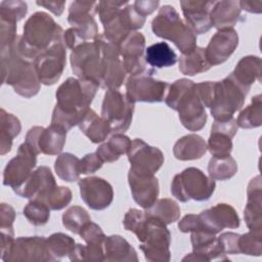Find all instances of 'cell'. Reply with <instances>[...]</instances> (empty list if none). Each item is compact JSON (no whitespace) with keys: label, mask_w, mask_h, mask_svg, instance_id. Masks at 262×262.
Wrapping results in <instances>:
<instances>
[{"label":"cell","mask_w":262,"mask_h":262,"mask_svg":"<svg viewBox=\"0 0 262 262\" xmlns=\"http://www.w3.org/2000/svg\"><path fill=\"white\" fill-rule=\"evenodd\" d=\"M99 88L94 81L82 78H68L56 90V105L53 108L51 124L69 131L78 125L90 108Z\"/></svg>","instance_id":"cell-1"},{"label":"cell","mask_w":262,"mask_h":262,"mask_svg":"<svg viewBox=\"0 0 262 262\" xmlns=\"http://www.w3.org/2000/svg\"><path fill=\"white\" fill-rule=\"evenodd\" d=\"M63 33L62 28L48 13L37 11L25 23L24 33L17 39V46L28 60L34 61L54 42L63 40Z\"/></svg>","instance_id":"cell-2"},{"label":"cell","mask_w":262,"mask_h":262,"mask_svg":"<svg viewBox=\"0 0 262 262\" xmlns=\"http://www.w3.org/2000/svg\"><path fill=\"white\" fill-rule=\"evenodd\" d=\"M151 30L156 36L173 42L182 54L189 53L196 47V35L171 5H164L159 9L151 21Z\"/></svg>","instance_id":"cell-3"},{"label":"cell","mask_w":262,"mask_h":262,"mask_svg":"<svg viewBox=\"0 0 262 262\" xmlns=\"http://www.w3.org/2000/svg\"><path fill=\"white\" fill-rule=\"evenodd\" d=\"M215 187L214 179L208 177L199 168L188 167L174 176L171 183V193L182 203L189 200L204 202L211 198Z\"/></svg>","instance_id":"cell-4"},{"label":"cell","mask_w":262,"mask_h":262,"mask_svg":"<svg viewBox=\"0 0 262 262\" xmlns=\"http://www.w3.org/2000/svg\"><path fill=\"white\" fill-rule=\"evenodd\" d=\"M135 235L140 242V250L147 261H170L171 233L165 223L146 216L142 227Z\"/></svg>","instance_id":"cell-5"},{"label":"cell","mask_w":262,"mask_h":262,"mask_svg":"<svg viewBox=\"0 0 262 262\" xmlns=\"http://www.w3.org/2000/svg\"><path fill=\"white\" fill-rule=\"evenodd\" d=\"M250 90L241 86L230 74L222 81H215L210 112L215 121H227L242 108Z\"/></svg>","instance_id":"cell-6"},{"label":"cell","mask_w":262,"mask_h":262,"mask_svg":"<svg viewBox=\"0 0 262 262\" xmlns=\"http://www.w3.org/2000/svg\"><path fill=\"white\" fill-rule=\"evenodd\" d=\"M70 61L72 71L78 78L94 81L100 87L102 51L99 35L93 41L84 42L72 50Z\"/></svg>","instance_id":"cell-7"},{"label":"cell","mask_w":262,"mask_h":262,"mask_svg":"<svg viewBox=\"0 0 262 262\" xmlns=\"http://www.w3.org/2000/svg\"><path fill=\"white\" fill-rule=\"evenodd\" d=\"M134 103L118 89H107L101 104V118L111 126L112 131H127L131 125Z\"/></svg>","instance_id":"cell-8"},{"label":"cell","mask_w":262,"mask_h":262,"mask_svg":"<svg viewBox=\"0 0 262 262\" xmlns=\"http://www.w3.org/2000/svg\"><path fill=\"white\" fill-rule=\"evenodd\" d=\"M123 66L130 76H152L156 70L149 67L144 57L145 38L140 32L129 33L118 45Z\"/></svg>","instance_id":"cell-9"},{"label":"cell","mask_w":262,"mask_h":262,"mask_svg":"<svg viewBox=\"0 0 262 262\" xmlns=\"http://www.w3.org/2000/svg\"><path fill=\"white\" fill-rule=\"evenodd\" d=\"M67 62V47L63 40L54 42L51 46L41 52L34 64L41 84L53 85L61 77Z\"/></svg>","instance_id":"cell-10"},{"label":"cell","mask_w":262,"mask_h":262,"mask_svg":"<svg viewBox=\"0 0 262 262\" xmlns=\"http://www.w3.org/2000/svg\"><path fill=\"white\" fill-rule=\"evenodd\" d=\"M37 152L26 142L18 146L17 154L12 158L3 171V185L13 190L23 185L33 173L37 163Z\"/></svg>","instance_id":"cell-11"},{"label":"cell","mask_w":262,"mask_h":262,"mask_svg":"<svg viewBox=\"0 0 262 262\" xmlns=\"http://www.w3.org/2000/svg\"><path fill=\"white\" fill-rule=\"evenodd\" d=\"M67 130L63 128L50 125L48 127L34 126L32 127L25 138V142L28 143L38 155L44 154L48 156L60 155L63 149Z\"/></svg>","instance_id":"cell-12"},{"label":"cell","mask_w":262,"mask_h":262,"mask_svg":"<svg viewBox=\"0 0 262 262\" xmlns=\"http://www.w3.org/2000/svg\"><path fill=\"white\" fill-rule=\"evenodd\" d=\"M169 86L167 82L156 80L151 76H130L126 82L125 95L133 103L162 102L166 98Z\"/></svg>","instance_id":"cell-13"},{"label":"cell","mask_w":262,"mask_h":262,"mask_svg":"<svg viewBox=\"0 0 262 262\" xmlns=\"http://www.w3.org/2000/svg\"><path fill=\"white\" fill-rule=\"evenodd\" d=\"M130 169L146 175H155L164 164V155L158 147L147 144L140 138H135L127 152Z\"/></svg>","instance_id":"cell-14"},{"label":"cell","mask_w":262,"mask_h":262,"mask_svg":"<svg viewBox=\"0 0 262 262\" xmlns=\"http://www.w3.org/2000/svg\"><path fill=\"white\" fill-rule=\"evenodd\" d=\"M102 51V71L100 87L104 89H118L122 86L126 71L120 58L118 46L107 41L103 35H99Z\"/></svg>","instance_id":"cell-15"},{"label":"cell","mask_w":262,"mask_h":262,"mask_svg":"<svg viewBox=\"0 0 262 262\" xmlns=\"http://www.w3.org/2000/svg\"><path fill=\"white\" fill-rule=\"evenodd\" d=\"M96 1H74L69 7L68 21L85 41L94 40L98 36L97 24L94 19Z\"/></svg>","instance_id":"cell-16"},{"label":"cell","mask_w":262,"mask_h":262,"mask_svg":"<svg viewBox=\"0 0 262 262\" xmlns=\"http://www.w3.org/2000/svg\"><path fill=\"white\" fill-rule=\"evenodd\" d=\"M174 111L178 112L181 124L189 131H200L206 125L207 114L195 84L180 97Z\"/></svg>","instance_id":"cell-17"},{"label":"cell","mask_w":262,"mask_h":262,"mask_svg":"<svg viewBox=\"0 0 262 262\" xmlns=\"http://www.w3.org/2000/svg\"><path fill=\"white\" fill-rule=\"evenodd\" d=\"M6 262L54 261L48 251L44 236H20L14 239Z\"/></svg>","instance_id":"cell-18"},{"label":"cell","mask_w":262,"mask_h":262,"mask_svg":"<svg viewBox=\"0 0 262 262\" xmlns=\"http://www.w3.org/2000/svg\"><path fill=\"white\" fill-rule=\"evenodd\" d=\"M78 184L81 199L90 209L101 211L112 204L114 190L106 180L100 177L91 176L80 179Z\"/></svg>","instance_id":"cell-19"},{"label":"cell","mask_w":262,"mask_h":262,"mask_svg":"<svg viewBox=\"0 0 262 262\" xmlns=\"http://www.w3.org/2000/svg\"><path fill=\"white\" fill-rule=\"evenodd\" d=\"M202 231L213 234L219 233L224 228H237L241 224L239 217L228 204L220 203L210 209H206L199 214Z\"/></svg>","instance_id":"cell-20"},{"label":"cell","mask_w":262,"mask_h":262,"mask_svg":"<svg viewBox=\"0 0 262 262\" xmlns=\"http://www.w3.org/2000/svg\"><path fill=\"white\" fill-rule=\"evenodd\" d=\"M192 253L186 255L182 261L209 262L212 260H228L222 252L218 237L206 231H192L190 235Z\"/></svg>","instance_id":"cell-21"},{"label":"cell","mask_w":262,"mask_h":262,"mask_svg":"<svg viewBox=\"0 0 262 262\" xmlns=\"http://www.w3.org/2000/svg\"><path fill=\"white\" fill-rule=\"evenodd\" d=\"M238 45V35L233 29L218 30L205 48L206 56L211 66L226 61Z\"/></svg>","instance_id":"cell-22"},{"label":"cell","mask_w":262,"mask_h":262,"mask_svg":"<svg viewBox=\"0 0 262 262\" xmlns=\"http://www.w3.org/2000/svg\"><path fill=\"white\" fill-rule=\"evenodd\" d=\"M128 182L133 200L141 208L147 209L158 200L160 187L155 175L140 174L129 169Z\"/></svg>","instance_id":"cell-23"},{"label":"cell","mask_w":262,"mask_h":262,"mask_svg":"<svg viewBox=\"0 0 262 262\" xmlns=\"http://www.w3.org/2000/svg\"><path fill=\"white\" fill-rule=\"evenodd\" d=\"M213 4L214 1H180L185 24L195 35L207 33L213 27L210 17V11Z\"/></svg>","instance_id":"cell-24"},{"label":"cell","mask_w":262,"mask_h":262,"mask_svg":"<svg viewBox=\"0 0 262 262\" xmlns=\"http://www.w3.org/2000/svg\"><path fill=\"white\" fill-rule=\"evenodd\" d=\"M55 185L56 181L51 170L46 166H40L33 171L23 185L13 191L21 198L39 200Z\"/></svg>","instance_id":"cell-25"},{"label":"cell","mask_w":262,"mask_h":262,"mask_svg":"<svg viewBox=\"0 0 262 262\" xmlns=\"http://www.w3.org/2000/svg\"><path fill=\"white\" fill-rule=\"evenodd\" d=\"M247 195L248 201L244 210L246 224L250 230H262V185L260 175L250 181Z\"/></svg>","instance_id":"cell-26"},{"label":"cell","mask_w":262,"mask_h":262,"mask_svg":"<svg viewBox=\"0 0 262 262\" xmlns=\"http://www.w3.org/2000/svg\"><path fill=\"white\" fill-rule=\"evenodd\" d=\"M241 10L238 1H214L210 11L212 26L218 30L232 29L239 20Z\"/></svg>","instance_id":"cell-27"},{"label":"cell","mask_w":262,"mask_h":262,"mask_svg":"<svg viewBox=\"0 0 262 262\" xmlns=\"http://www.w3.org/2000/svg\"><path fill=\"white\" fill-rule=\"evenodd\" d=\"M103 261L137 262L138 257L135 249L124 237L119 234H113L105 236Z\"/></svg>","instance_id":"cell-28"},{"label":"cell","mask_w":262,"mask_h":262,"mask_svg":"<svg viewBox=\"0 0 262 262\" xmlns=\"http://www.w3.org/2000/svg\"><path fill=\"white\" fill-rule=\"evenodd\" d=\"M207 151V142L198 134H187L179 138L174 146L173 154L177 160L191 161L201 159Z\"/></svg>","instance_id":"cell-29"},{"label":"cell","mask_w":262,"mask_h":262,"mask_svg":"<svg viewBox=\"0 0 262 262\" xmlns=\"http://www.w3.org/2000/svg\"><path fill=\"white\" fill-rule=\"evenodd\" d=\"M230 76L244 88L250 90L253 83L260 80L261 58L256 55H247L238 60Z\"/></svg>","instance_id":"cell-30"},{"label":"cell","mask_w":262,"mask_h":262,"mask_svg":"<svg viewBox=\"0 0 262 262\" xmlns=\"http://www.w3.org/2000/svg\"><path fill=\"white\" fill-rule=\"evenodd\" d=\"M78 126L82 133H84V135L93 143L102 142L112 132L110 124L102 119L101 116L99 117L92 108H88Z\"/></svg>","instance_id":"cell-31"},{"label":"cell","mask_w":262,"mask_h":262,"mask_svg":"<svg viewBox=\"0 0 262 262\" xmlns=\"http://www.w3.org/2000/svg\"><path fill=\"white\" fill-rule=\"evenodd\" d=\"M21 130V125L17 117L7 113L4 108L0 111V155L4 156L11 150L13 138Z\"/></svg>","instance_id":"cell-32"},{"label":"cell","mask_w":262,"mask_h":262,"mask_svg":"<svg viewBox=\"0 0 262 262\" xmlns=\"http://www.w3.org/2000/svg\"><path fill=\"white\" fill-rule=\"evenodd\" d=\"M131 142V139L125 134L115 133L106 142L97 147L96 154L100 157L103 163H113L119 160L122 155L128 152Z\"/></svg>","instance_id":"cell-33"},{"label":"cell","mask_w":262,"mask_h":262,"mask_svg":"<svg viewBox=\"0 0 262 262\" xmlns=\"http://www.w3.org/2000/svg\"><path fill=\"white\" fill-rule=\"evenodd\" d=\"M145 61L154 69L169 68L176 63L177 55L166 42H158L145 49Z\"/></svg>","instance_id":"cell-34"},{"label":"cell","mask_w":262,"mask_h":262,"mask_svg":"<svg viewBox=\"0 0 262 262\" xmlns=\"http://www.w3.org/2000/svg\"><path fill=\"white\" fill-rule=\"evenodd\" d=\"M205 48L196 46L189 53L181 54L179 59V71L186 76H194L200 73H205L211 69Z\"/></svg>","instance_id":"cell-35"},{"label":"cell","mask_w":262,"mask_h":262,"mask_svg":"<svg viewBox=\"0 0 262 262\" xmlns=\"http://www.w3.org/2000/svg\"><path fill=\"white\" fill-rule=\"evenodd\" d=\"M145 215L166 225L177 221L180 217V208L178 204L172 199H160L157 200L149 208L145 209Z\"/></svg>","instance_id":"cell-36"},{"label":"cell","mask_w":262,"mask_h":262,"mask_svg":"<svg viewBox=\"0 0 262 262\" xmlns=\"http://www.w3.org/2000/svg\"><path fill=\"white\" fill-rule=\"evenodd\" d=\"M57 176L67 182H74L80 177V159L73 154L63 152L58 155L54 163Z\"/></svg>","instance_id":"cell-37"},{"label":"cell","mask_w":262,"mask_h":262,"mask_svg":"<svg viewBox=\"0 0 262 262\" xmlns=\"http://www.w3.org/2000/svg\"><path fill=\"white\" fill-rule=\"evenodd\" d=\"M237 127L243 129L257 128L262 125V96L257 94L252 97L251 103L245 107L235 120Z\"/></svg>","instance_id":"cell-38"},{"label":"cell","mask_w":262,"mask_h":262,"mask_svg":"<svg viewBox=\"0 0 262 262\" xmlns=\"http://www.w3.org/2000/svg\"><path fill=\"white\" fill-rule=\"evenodd\" d=\"M237 172L235 160L228 156L225 158L212 157L208 164L209 176L214 180H227L232 178Z\"/></svg>","instance_id":"cell-39"},{"label":"cell","mask_w":262,"mask_h":262,"mask_svg":"<svg viewBox=\"0 0 262 262\" xmlns=\"http://www.w3.org/2000/svg\"><path fill=\"white\" fill-rule=\"evenodd\" d=\"M46 244L49 253L54 258V261L60 260L66 256L69 257L76 246L75 239L62 232L52 233L46 238Z\"/></svg>","instance_id":"cell-40"},{"label":"cell","mask_w":262,"mask_h":262,"mask_svg":"<svg viewBox=\"0 0 262 262\" xmlns=\"http://www.w3.org/2000/svg\"><path fill=\"white\" fill-rule=\"evenodd\" d=\"M90 221V215L80 206H72L62 214V225L75 234H79L82 228Z\"/></svg>","instance_id":"cell-41"},{"label":"cell","mask_w":262,"mask_h":262,"mask_svg":"<svg viewBox=\"0 0 262 262\" xmlns=\"http://www.w3.org/2000/svg\"><path fill=\"white\" fill-rule=\"evenodd\" d=\"M232 138L220 131L211 130L210 137L207 142V149L215 158H225L230 156L232 151Z\"/></svg>","instance_id":"cell-42"},{"label":"cell","mask_w":262,"mask_h":262,"mask_svg":"<svg viewBox=\"0 0 262 262\" xmlns=\"http://www.w3.org/2000/svg\"><path fill=\"white\" fill-rule=\"evenodd\" d=\"M23 214L31 224L42 226L49 221L50 208L40 200H31L24 208Z\"/></svg>","instance_id":"cell-43"},{"label":"cell","mask_w":262,"mask_h":262,"mask_svg":"<svg viewBox=\"0 0 262 262\" xmlns=\"http://www.w3.org/2000/svg\"><path fill=\"white\" fill-rule=\"evenodd\" d=\"M72 196V190L69 187L55 185L39 200L44 202L50 210L58 211L66 208L71 203Z\"/></svg>","instance_id":"cell-44"},{"label":"cell","mask_w":262,"mask_h":262,"mask_svg":"<svg viewBox=\"0 0 262 262\" xmlns=\"http://www.w3.org/2000/svg\"><path fill=\"white\" fill-rule=\"evenodd\" d=\"M239 253L250 256H261L262 254V230H250L239 234Z\"/></svg>","instance_id":"cell-45"},{"label":"cell","mask_w":262,"mask_h":262,"mask_svg":"<svg viewBox=\"0 0 262 262\" xmlns=\"http://www.w3.org/2000/svg\"><path fill=\"white\" fill-rule=\"evenodd\" d=\"M28 5L19 0H5L0 3V19L16 24L25 17Z\"/></svg>","instance_id":"cell-46"},{"label":"cell","mask_w":262,"mask_h":262,"mask_svg":"<svg viewBox=\"0 0 262 262\" xmlns=\"http://www.w3.org/2000/svg\"><path fill=\"white\" fill-rule=\"evenodd\" d=\"M69 258L71 261H103V245L76 244Z\"/></svg>","instance_id":"cell-47"},{"label":"cell","mask_w":262,"mask_h":262,"mask_svg":"<svg viewBox=\"0 0 262 262\" xmlns=\"http://www.w3.org/2000/svg\"><path fill=\"white\" fill-rule=\"evenodd\" d=\"M193 85H194V83L191 80H188L185 78L176 80L173 84H171L169 86V89H168V92H167V95L165 98L166 104L170 108L175 110L176 104H177L178 100L180 99V97Z\"/></svg>","instance_id":"cell-48"},{"label":"cell","mask_w":262,"mask_h":262,"mask_svg":"<svg viewBox=\"0 0 262 262\" xmlns=\"http://www.w3.org/2000/svg\"><path fill=\"white\" fill-rule=\"evenodd\" d=\"M79 235L88 245H103L105 239V234L103 233L101 227L92 221L88 222L82 228Z\"/></svg>","instance_id":"cell-49"},{"label":"cell","mask_w":262,"mask_h":262,"mask_svg":"<svg viewBox=\"0 0 262 262\" xmlns=\"http://www.w3.org/2000/svg\"><path fill=\"white\" fill-rule=\"evenodd\" d=\"M145 219H146V215L143 211L132 208L126 212L123 219V225L126 230L136 234L138 230L141 228V226L143 225Z\"/></svg>","instance_id":"cell-50"},{"label":"cell","mask_w":262,"mask_h":262,"mask_svg":"<svg viewBox=\"0 0 262 262\" xmlns=\"http://www.w3.org/2000/svg\"><path fill=\"white\" fill-rule=\"evenodd\" d=\"M238 238L239 234L235 232H224L218 236V241L220 243L222 252L225 255H236L239 253L238 247Z\"/></svg>","instance_id":"cell-51"},{"label":"cell","mask_w":262,"mask_h":262,"mask_svg":"<svg viewBox=\"0 0 262 262\" xmlns=\"http://www.w3.org/2000/svg\"><path fill=\"white\" fill-rule=\"evenodd\" d=\"M15 219L14 209L5 203L0 206V229L1 232L13 234V221Z\"/></svg>","instance_id":"cell-52"},{"label":"cell","mask_w":262,"mask_h":262,"mask_svg":"<svg viewBox=\"0 0 262 262\" xmlns=\"http://www.w3.org/2000/svg\"><path fill=\"white\" fill-rule=\"evenodd\" d=\"M103 161L95 152L87 154L80 160V172L81 174H91L96 172L102 167Z\"/></svg>","instance_id":"cell-53"},{"label":"cell","mask_w":262,"mask_h":262,"mask_svg":"<svg viewBox=\"0 0 262 262\" xmlns=\"http://www.w3.org/2000/svg\"><path fill=\"white\" fill-rule=\"evenodd\" d=\"M178 228L181 232H192V231H202V225L199 218V215L187 214L179 222Z\"/></svg>","instance_id":"cell-54"},{"label":"cell","mask_w":262,"mask_h":262,"mask_svg":"<svg viewBox=\"0 0 262 262\" xmlns=\"http://www.w3.org/2000/svg\"><path fill=\"white\" fill-rule=\"evenodd\" d=\"M160 5L159 0H136L133 3L134 9L143 17L151 14Z\"/></svg>","instance_id":"cell-55"},{"label":"cell","mask_w":262,"mask_h":262,"mask_svg":"<svg viewBox=\"0 0 262 262\" xmlns=\"http://www.w3.org/2000/svg\"><path fill=\"white\" fill-rule=\"evenodd\" d=\"M237 125L235 122V119L232 118L227 121H215L211 127V130L220 131L222 133L227 134L231 138L236 134L237 132Z\"/></svg>","instance_id":"cell-56"},{"label":"cell","mask_w":262,"mask_h":262,"mask_svg":"<svg viewBox=\"0 0 262 262\" xmlns=\"http://www.w3.org/2000/svg\"><path fill=\"white\" fill-rule=\"evenodd\" d=\"M36 4L46 8L47 10L51 11L56 16H59L63 12L66 2L64 1H48V0H43V1H36Z\"/></svg>","instance_id":"cell-57"},{"label":"cell","mask_w":262,"mask_h":262,"mask_svg":"<svg viewBox=\"0 0 262 262\" xmlns=\"http://www.w3.org/2000/svg\"><path fill=\"white\" fill-rule=\"evenodd\" d=\"M239 2V7L241 9H244L248 12L251 13H261L262 11V2L257 1H238Z\"/></svg>","instance_id":"cell-58"}]
</instances>
